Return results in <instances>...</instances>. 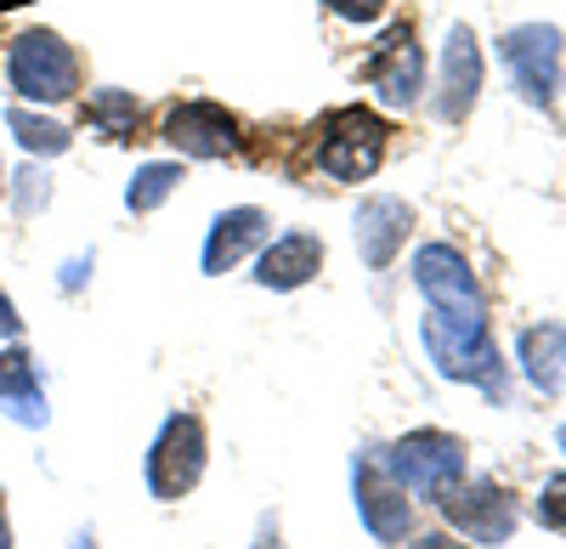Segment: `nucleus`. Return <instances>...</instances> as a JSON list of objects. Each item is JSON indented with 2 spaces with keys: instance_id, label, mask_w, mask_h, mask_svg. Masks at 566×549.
I'll return each mask as SVG.
<instances>
[{
  "instance_id": "obj_11",
  "label": "nucleus",
  "mask_w": 566,
  "mask_h": 549,
  "mask_svg": "<svg viewBox=\"0 0 566 549\" xmlns=\"http://www.w3.org/2000/svg\"><path fill=\"white\" fill-rule=\"evenodd\" d=\"M442 516H448L453 532L470 538V543H510L515 521H522L515 498H510L499 482H459V487L442 498Z\"/></svg>"
},
{
  "instance_id": "obj_19",
  "label": "nucleus",
  "mask_w": 566,
  "mask_h": 549,
  "mask_svg": "<svg viewBox=\"0 0 566 549\" xmlns=\"http://www.w3.org/2000/svg\"><path fill=\"white\" fill-rule=\"evenodd\" d=\"M7 125H12V136L23 142V154H34V159H57V154H69V142H74L57 119H40V114H29V108H7Z\"/></svg>"
},
{
  "instance_id": "obj_25",
  "label": "nucleus",
  "mask_w": 566,
  "mask_h": 549,
  "mask_svg": "<svg viewBox=\"0 0 566 549\" xmlns=\"http://www.w3.org/2000/svg\"><path fill=\"white\" fill-rule=\"evenodd\" d=\"M255 549H283V527H277V516H261V527H255Z\"/></svg>"
},
{
  "instance_id": "obj_13",
  "label": "nucleus",
  "mask_w": 566,
  "mask_h": 549,
  "mask_svg": "<svg viewBox=\"0 0 566 549\" xmlns=\"http://www.w3.org/2000/svg\"><path fill=\"white\" fill-rule=\"evenodd\" d=\"M317 272H323V239L317 233H283L255 255V284L272 289V295L306 289Z\"/></svg>"
},
{
  "instance_id": "obj_23",
  "label": "nucleus",
  "mask_w": 566,
  "mask_h": 549,
  "mask_svg": "<svg viewBox=\"0 0 566 549\" xmlns=\"http://www.w3.org/2000/svg\"><path fill=\"white\" fill-rule=\"evenodd\" d=\"M323 7L335 12L340 23H374V18L386 12V0H323Z\"/></svg>"
},
{
  "instance_id": "obj_10",
  "label": "nucleus",
  "mask_w": 566,
  "mask_h": 549,
  "mask_svg": "<svg viewBox=\"0 0 566 549\" xmlns=\"http://www.w3.org/2000/svg\"><path fill=\"white\" fill-rule=\"evenodd\" d=\"M363 80L380 91L391 108H413L419 103V85H424V57H419V40H413V23H391L374 52L363 57Z\"/></svg>"
},
{
  "instance_id": "obj_6",
  "label": "nucleus",
  "mask_w": 566,
  "mask_h": 549,
  "mask_svg": "<svg viewBox=\"0 0 566 549\" xmlns=\"http://www.w3.org/2000/svg\"><path fill=\"white\" fill-rule=\"evenodd\" d=\"M205 465H210V436H205V420L199 414H170L148 447V465H142V476H148V493L159 498V505H176V498H187L199 482H205Z\"/></svg>"
},
{
  "instance_id": "obj_29",
  "label": "nucleus",
  "mask_w": 566,
  "mask_h": 549,
  "mask_svg": "<svg viewBox=\"0 0 566 549\" xmlns=\"http://www.w3.org/2000/svg\"><path fill=\"white\" fill-rule=\"evenodd\" d=\"M0 193H7V170H0Z\"/></svg>"
},
{
  "instance_id": "obj_14",
  "label": "nucleus",
  "mask_w": 566,
  "mask_h": 549,
  "mask_svg": "<svg viewBox=\"0 0 566 549\" xmlns=\"http://www.w3.org/2000/svg\"><path fill=\"white\" fill-rule=\"evenodd\" d=\"M408 226H413V210H408L402 199H363L357 226H352L363 266H368V272H386V266L402 255V244H408Z\"/></svg>"
},
{
  "instance_id": "obj_9",
  "label": "nucleus",
  "mask_w": 566,
  "mask_h": 549,
  "mask_svg": "<svg viewBox=\"0 0 566 549\" xmlns=\"http://www.w3.org/2000/svg\"><path fill=\"white\" fill-rule=\"evenodd\" d=\"M239 130H244L239 114H227L221 103H205V97L176 103L165 114V142L181 159H227V154H239V142H244Z\"/></svg>"
},
{
  "instance_id": "obj_30",
  "label": "nucleus",
  "mask_w": 566,
  "mask_h": 549,
  "mask_svg": "<svg viewBox=\"0 0 566 549\" xmlns=\"http://www.w3.org/2000/svg\"><path fill=\"white\" fill-rule=\"evenodd\" d=\"M560 453H566V425H560Z\"/></svg>"
},
{
  "instance_id": "obj_21",
  "label": "nucleus",
  "mask_w": 566,
  "mask_h": 549,
  "mask_svg": "<svg viewBox=\"0 0 566 549\" xmlns=\"http://www.w3.org/2000/svg\"><path fill=\"white\" fill-rule=\"evenodd\" d=\"M538 521L555 527V532H566V476H549V482H544V493H538Z\"/></svg>"
},
{
  "instance_id": "obj_1",
  "label": "nucleus",
  "mask_w": 566,
  "mask_h": 549,
  "mask_svg": "<svg viewBox=\"0 0 566 549\" xmlns=\"http://www.w3.org/2000/svg\"><path fill=\"white\" fill-rule=\"evenodd\" d=\"M386 142H391V125L374 108H363V103L328 108L317 125V170L328 181H368L386 165Z\"/></svg>"
},
{
  "instance_id": "obj_3",
  "label": "nucleus",
  "mask_w": 566,
  "mask_h": 549,
  "mask_svg": "<svg viewBox=\"0 0 566 549\" xmlns=\"http://www.w3.org/2000/svg\"><path fill=\"white\" fill-rule=\"evenodd\" d=\"M413 289L431 300L437 317L459 329H488V295L476 284L470 261L453 250V244H419L413 250Z\"/></svg>"
},
{
  "instance_id": "obj_18",
  "label": "nucleus",
  "mask_w": 566,
  "mask_h": 549,
  "mask_svg": "<svg viewBox=\"0 0 566 549\" xmlns=\"http://www.w3.org/2000/svg\"><path fill=\"white\" fill-rule=\"evenodd\" d=\"M85 119H91V130H97V136H108V142H130V136H136V119H142V108H136L130 91L108 85V91H91Z\"/></svg>"
},
{
  "instance_id": "obj_24",
  "label": "nucleus",
  "mask_w": 566,
  "mask_h": 549,
  "mask_svg": "<svg viewBox=\"0 0 566 549\" xmlns=\"http://www.w3.org/2000/svg\"><path fill=\"white\" fill-rule=\"evenodd\" d=\"M23 335V317H18V306H12V295L0 289V340H18Z\"/></svg>"
},
{
  "instance_id": "obj_15",
  "label": "nucleus",
  "mask_w": 566,
  "mask_h": 549,
  "mask_svg": "<svg viewBox=\"0 0 566 549\" xmlns=\"http://www.w3.org/2000/svg\"><path fill=\"white\" fill-rule=\"evenodd\" d=\"M0 414L23 431H40L52 420V408H45V386H40V362L23 351V346H7L0 351Z\"/></svg>"
},
{
  "instance_id": "obj_17",
  "label": "nucleus",
  "mask_w": 566,
  "mask_h": 549,
  "mask_svg": "<svg viewBox=\"0 0 566 549\" xmlns=\"http://www.w3.org/2000/svg\"><path fill=\"white\" fill-rule=\"evenodd\" d=\"M522 374L544 391V397H555L560 386H566V324H533V329H522Z\"/></svg>"
},
{
  "instance_id": "obj_8",
  "label": "nucleus",
  "mask_w": 566,
  "mask_h": 549,
  "mask_svg": "<svg viewBox=\"0 0 566 549\" xmlns=\"http://www.w3.org/2000/svg\"><path fill=\"white\" fill-rule=\"evenodd\" d=\"M352 493H357V516H363V527L380 538V543H402L408 538V527H413V498H408V487L380 465V453L374 460H352Z\"/></svg>"
},
{
  "instance_id": "obj_16",
  "label": "nucleus",
  "mask_w": 566,
  "mask_h": 549,
  "mask_svg": "<svg viewBox=\"0 0 566 549\" xmlns=\"http://www.w3.org/2000/svg\"><path fill=\"white\" fill-rule=\"evenodd\" d=\"M266 233H272L266 210H255V204L221 210V215L210 221V239H205V272H210V278H227V272L239 266Z\"/></svg>"
},
{
  "instance_id": "obj_26",
  "label": "nucleus",
  "mask_w": 566,
  "mask_h": 549,
  "mask_svg": "<svg viewBox=\"0 0 566 549\" xmlns=\"http://www.w3.org/2000/svg\"><path fill=\"white\" fill-rule=\"evenodd\" d=\"M408 549H470V543H453L448 532H431V538H413Z\"/></svg>"
},
{
  "instance_id": "obj_4",
  "label": "nucleus",
  "mask_w": 566,
  "mask_h": 549,
  "mask_svg": "<svg viewBox=\"0 0 566 549\" xmlns=\"http://www.w3.org/2000/svg\"><path fill=\"white\" fill-rule=\"evenodd\" d=\"M380 465L408 487V498H442L464 482V442L448 431H408L391 447H380Z\"/></svg>"
},
{
  "instance_id": "obj_20",
  "label": "nucleus",
  "mask_w": 566,
  "mask_h": 549,
  "mask_svg": "<svg viewBox=\"0 0 566 549\" xmlns=\"http://www.w3.org/2000/svg\"><path fill=\"white\" fill-rule=\"evenodd\" d=\"M176 181H181V165H170V159L142 165V170L130 176V188H125V210H130V215H154V210L176 193Z\"/></svg>"
},
{
  "instance_id": "obj_28",
  "label": "nucleus",
  "mask_w": 566,
  "mask_h": 549,
  "mask_svg": "<svg viewBox=\"0 0 566 549\" xmlns=\"http://www.w3.org/2000/svg\"><path fill=\"white\" fill-rule=\"evenodd\" d=\"M74 549H97V538H91V532H80V538H74Z\"/></svg>"
},
{
  "instance_id": "obj_27",
  "label": "nucleus",
  "mask_w": 566,
  "mask_h": 549,
  "mask_svg": "<svg viewBox=\"0 0 566 549\" xmlns=\"http://www.w3.org/2000/svg\"><path fill=\"white\" fill-rule=\"evenodd\" d=\"M0 549H12V521H7V493H0Z\"/></svg>"
},
{
  "instance_id": "obj_12",
  "label": "nucleus",
  "mask_w": 566,
  "mask_h": 549,
  "mask_svg": "<svg viewBox=\"0 0 566 549\" xmlns=\"http://www.w3.org/2000/svg\"><path fill=\"white\" fill-rule=\"evenodd\" d=\"M482 80H488V63H482V45L470 34V23H453L448 40H442V97H437V114L442 119H470L482 97Z\"/></svg>"
},
{
  "instance_id": "obj_2",
  "label": "nucleus",
  "mask_w": 566,
  "mask_h": 549,
  "mask_svg": "<svg viewBox=\"0 0 566 549\" xmlns=\"http://www.w3.org/2000/svg\"><path fill=\"white\" fill-rule=\"evenodd\" d=\"M7 85L23 103H69L80 91V57L52 29H23L7 52Z\"/></svg>"
},
{
  "instance_id": "obj_5",
  "label": "nucleus",
  "mask_w": 566,
  "mask_h": 549,
  "mask_svg": "<svg viewBox=\"0 0 566 549\" xmlns=\"http://www.w3.org/2000/svg\"><path fill=\"white\" fill-rule=\"evenodd\" d=\"M419 340L431 351L437 374L442 380H459V386H482L493 402L510 397V380H504V362H499V346L488 340V329H459L448 317H424L419 324Z\"/></svg>"
},
{
  "instance_id": "obj_22",
  "label": "nucleus",
  "mask_w": 566,
  "mask_h": 549,
  "mask_svg": "<svg viewBox=\"0 0 566 549\" xmlns=\"http://www.w3.org/2000/svg\"><path fill=\"white\" fill-rule=\"evenodd\" d=\"M7 188H12V199H18V215H34L45 199H52V188L40 181V170H23L18 181H7Z\"/></svg>"
},
{
  "instance_id": "obj_7",
  "label": "nucleus",
  "mask_w": 566,
  "mask_h": 549,
  "mask_svg": "<svg viewBox=\"0 0 566 549\" xmlns=\"http://www.w3.org/2000/svg\"><path fill=\"white\" fill-rule=\"evenodd\" d=\"M499 57L527 91V103H555L560 97V29L555 23H522L499 40Z\"/></svg>"
}]
</instances>
